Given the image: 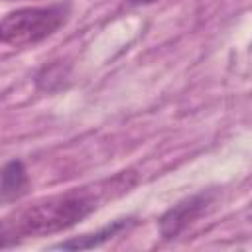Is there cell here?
<instances>
[{
	"label": "cell",
	"mask_w": 252,
	"mask_h": 252,
	"mask_svg": "<svg viewBox=\"0 0 252 252\" xmlns=\"http://www.w3.org/2000/svg\"><path fill=\"white\" fill-rule=\"evenodd\" d=\"M130 222H132V219H118V220H112L110 224L102 226V228L96 230V232L83 234V236H77V238L59 242V244H55L53 248H61V250H89V248H94V246L104 244L106 240H110L112 236H116L120 230H124Z\"/></svg>",
	"instance_id": "cell-5"
},
{
	"label": "cell",
	"mask_w": 252,
	"mask_h": 252,
	"mask_svg": "<svg viewBox=\"0 0 252 252\" xmlns=\"http://www.w3.org/2000/svg\"><path fill=\"white\" fill-rule=\"evenodd\" d=\"M30 179L22 161H10L0 171V203H14L28 193Z\"/></svg>",
	"instance_id": "cell-4"
},
{
	"label": "cell",
	"mask_w": 252,
	"mask_h": 252,
	"mask_svg": "<svg viewBox=\"0 0 252 252\" xmlns=\"http://www.w3.org/2000/svg\"><path fill=\"white\" fill-rule=\"evenodd\" d=\"M69 16V6H28L8 12L0 20V41L12 47L35 45L53 35Z\"/></svg>",
	"instance_id": "cell-2"
},
{
	"label": "cell",
	"mask_w": 252,
	"mask_h": 252,
	"mask_svg": "<svg viewBox=\"0 0 252 252\" xmlns=\"http://www.w3.org/2000/svg\"><path fill=\"white\" fill-rule=\"evenodd\" d=\"M213 203V195L211 193H197L193 197H187L183 201H179L177 205H173L161 219H159V232L163 238H175L177 234H181L195 219H199L205 209Z\"/></svg>",
	"instance_id": "cell-3"
},
{
	"label": "cell",
	"mask_w": 252,
	"mask_h": 252,
	"mask_svg": "<svg viewBox=\"0 0 252 252\" xmlns=\"http://www.w3.org/2000/svg\"><path fill=\"white\" fill-rule=\"evenodd\" d=\"M96 209V199L87 191H69L37 201L0 220V248L26 238L45 236L75 226Z\"/></svg>",
	"instance_id": "cell-1"
}]
</instances>
